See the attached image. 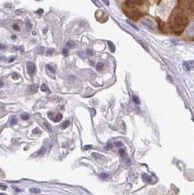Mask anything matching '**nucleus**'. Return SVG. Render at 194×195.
Segmentation results:
<instances>
[{
  "instance_id": "f257e3e1",
  "label": "nucleus",
  "mask_w": 194,
  "mask_h": 195,
  "mask_svg": "<svg viewBox=\"0 0 194 195\" xmlns=\"http://www.w3.org/2000/svg\"><path fill=\"white\" fill-rule=\"evenodd\" d=\"M188 23V18L187 16L182 12L176 13L174 18L172 25V29L176 35H180L184 29L186 27Z\"/></svg>"
},
{
  "instance_id": "f03ea898",
  "label": "nucleus",
  "mask_w": 194,
  "mask_h": 195,
  "mask_svg": "<svg viewBox=\"0 0 194 195\" xmlns=\"http://www.w3.org/2000/svg\"><path fill=\"white\" fill-rule=\"evenodd\" d=\"M123 12L131 19L134 21H137L141 17H142L143 13L140 10L136 8V7H126L123 9Z\"/></svg>"
},
{
  "instance_id": "7ed1b4c3",
  "label": "nucleus",
  "mask_w": 194,
  "mask_h": 195,
  "mask_svg": "<svg viewBox=\"0 0 194 195\" xmlns=\"http://www.w3.org/2000/svg\"><path fill=\"white\" fill-rule=\"evenodd\" d=\"M147 0H126L124 5L126 7H136L145 5Z\"/></svg>"
},
{
  "instance_id": "20e7f679",
  "label": "nucleus",
  "mask_w": 194,
  "mask_h": 195,
  "mask_svg": "<svg viewBox=\"0 0 194 195\" xmlns=\"http://www.w3.org/2000/svg\"><path fill=\"white\" fill-rule=\"evenodd\" d=\"M27 71H28V74L29 75H33L36 71L35 65L32 62H29L27 64Z\"/></svg>"
},
{
  "instance_id": "39448f33",
  "label": "nucleus",
  "mask_w": 194,
  "mask_h": 195,
  "mask_svg": "<svg viewBox=\"0 0 194 195\" xmlns=\"http://www.w3.org/2000/svg\"><path fill=\"white\" fill-rule=\"evenodd\" d=\"M92 157L93 159H95L96 160H98V161H101V160H105V157L98 153H93L92 154Z\"/></svg>"
},
{
  "instance_id": "423d86ee",
  "label": "nucleus",
  "mask_w": 194,
  "mask_h": 195,
  "mask_svg": "<svg viewBox=\"0 0 194 195\" xmlns=\"http://www.w3.org/2000/svg\"><path fill=\"white\" fill-rule=\"evenodd\" d=\"M38 88H39V86L37 84H33V85H31L28 87V90H29V91H30L31 93L34 94L37 91Z\"/></svg>"
},
{
  "instance_id": "0eeeda50",
  "label": "nucleus",
  "mask_w": 194,
  "mask_h": 195,
  "mask_svg": "<svg viewBox=\"0 0 194 195\" xmlns=\"http://www.w3.org/2000/svg\"><path fill=\"white\" fill-rule=\"evenodd\" d=\"M157 21L158 23V27H159V29L162 32H164V29H165V23L160 19L157 18Z\"/></svg>"
},
{
  "instance_id": "6e6552de",
  "label": "nucleus",
  "mask_w": 194,
  "mask_h": 195,
  "mask_svg": "<svg viewBox=\"0 0 194 195\" xmlns=\"http://www.w3.org/2000/svg\"><path fill=\"white\" fill-rule=\"evenodd\" d=\"M46 151V146H43L42 148H40L39 150H38L37 152V156H43V154H45V153Z\"/></svg>"
},
{
  "instance_id": "1a4fd4ad",
  "label": "nucleus",
  "mask_w": 194,
  "mask_h": 195,
  "mask_svg": "<svg viewBox=\"0 0 194 195\" xmlns=\"http://www.w3.org/2000/svg\"><path fill=\"white\" fill-rule=\"evenodd\" d=\"M63 118V115L61 113H58V115L55 116V118H53L54 122H59L61 121V119Z\"/></svg>"
},
{
  "instance_id": "9d476101",
  "label": "nucleus",
  "mask_w": 194,
  "mask_h": 195,
  "mask_svg": "<svg viewBox=\"0 0 194 195\" xmlns=\"http://www.w3.org/2000/svg\"><path fill=\"white\" fill-rule=\"evenodd\" d=\"M69 124H70V122H69V121H64V123H62L60 125V127H61V128L62 129H66L69 126Z\"/></svg>"
},
{
  "instance_id": "9b49d317",
  "label": "nucleus",
  "mask_w": 194,
  "mask_h": 195,
  "mask_svg": "<svg viewBox=\"0 0 194 195\" xmlns=\"http://www.w3.org/2000/svg\"><path fill=\"white\" fill-rule=\"evenodd\" d=\"M66 47H68L69 48H73L75 46V43H73L72 41H68L67 43H66Z\"/></svg>"
},
{
  "instance_id": "f8f14e48",
  "label": "nucleus",
  "mask_w": 194,
  "mask_h": 195,
  "mask_svg": "<svg viewBox=\"0 0 194 195\" xmlns=\"http://www.w3.org/2000/svg\"><path fill=\"white\" fill-rule=\"evenodd\" d=\"M41 90H42V91H43V92H50L49 88L45 84H43L41 86Z\"/></svg>"
},
{
  "instance_id": "ddd939ff",
  "label": "nucleus",
  "mask_w": 194,
  "mask_h": 195,
  "mask_svg": "<svg viewBox=\"0 0 194 195\" xmlns=\"http://www.w3.org/2000/svg\"><path fill=\"white\" fill-rule=\"evenodd\" d=\"M43 124H44V126L45 127V128H46L49 132H53V129H52L51 126L50 125V123H48V122H45H45L43 123Z\"/></svg>"
},
{
  "instance_id": "4468645a",
  "label": "nucleus",
  "mask_w": 194,
  "mask_h": 195,
  "mask_svg": "<svg viewBox=\"0 0 194 195\" xmlns=\"http://www.w3.org/2000/svg\"><path fill=\"white\" fill-rule=\"evenodd\" d=\"M26 26L27 30H28V31H30V30L32 29V23L30 21H27L26 22Z\"/></svg>"
},
{
  "instance_id": "2eb2a0df",
  "label": "nucleus",
  "mask_w": 194,
  "mask_h": 195,
  "mask_svg": "<svg viewBox=\"0 0 194 195\" xmlns=\"http://www.w3.org/2000/svg\"><path fill=\"white\" fill-rule=\"evenodd\" d=\"M17 122H18V119H17V118H16V116H13L11 117L10 123H11L12 125H15V124H16Z\"/></svg>"
},
{
  "instance_id": "dca6fc26",
  "label": "nucleus",
  "mask_w": 194,
  "mask_h": 195,
  "mask_svg": "<svg viewBox=\"0 0 194 195\" xmlns=\"http://www.w3.org/2000/svg\"><path fill=\"white\" fill-rule=\"evenodd\" d=\"M132 99H133V101L134 102V103H136V104H137V105H139V104L140 103V100L139 99V97H138L137 96L134 95L133 97H132Z\"/></svg>"
},
{
  "instance_id": "f3484780",
  "label": "nucleus",
  "mask_w": 194,
  "mask_h": 195,
  "mask_svg": "<svg viewBox=\"0 0 194 195\" xmlns=\"http://www.w3.org/2000/svg\"><path fill=\"white\" fill-rule=\"evenodd\" d=\"M108 45H109V47L110 50L112 51V52H114V51H115V49L114 44L112 43V42H109H109H108Z\"/></svg>"
},
{
  "instance_id": "a211bd4d",
  "label": "nucleus",
  "mask_w": 194,
  "mask_h": 195,
  "mask_svg": "<svg viewBox=\"0 0 194 195\" xmlns=\"http://www.w3.org/2000/svg\"><path fill=\"white\" fill-rule=\"evenodd\" d=\"M103 67H104V63H102V62H99V63H98L96 64V69H97V70L100 71L101 69H103Z\"/></svg>"
},
{
  "instance_id": "6ab92c4d",
  "label": "nucleus",
  "mask_w": 194,
  "mask_h": 195,
  "mask_svg": "<svg viewBox=\"0 0 194 195\" xmlns=\"http://www.w3.org/2000/svg\"><path fill=\"white\" fill-rule=\"evenodd\" d=\"M142 179H143V180L145 182H146V183H147V182H150V178L148 176V175H142Z\"/></svg>"
},
{
  "instance_id": "aec40b11",
  "label": "nucleus",
  "mask_w": 194,
  "mask_h": 195,
  "mask_svg": "<svg viewBox=\"0 0 194 195\" xmlns=\"http://www.w3.org/2000/svg\"><path fill=\"white\" fill-rule=\"evenodd\" d=\"M29 191H30L31 193H34V194H38V193H40V192H41L40 189H37V188H32V189H31Z\"/></svg>"
},
{
  "instance_id": "412c9836",
  "label": "nucleus",
  "mask_w": 194,
  "mask_h": 195,
  "mask_svg": "<svg viewBox=\"0 0 194 195\" xmlns=\"http://www.w3.org/2000/svg\"><path fill=\"white\" fill-rule=\"evenodd\" d=\"M189 10L191 12H194V1L191 2L189 5Z\"/></svg>"
},
{
  "instance_id": "4be33fe9",
  "label": "nucleus",
  "mask_w": 194,
  "mask_h": 195,
  "mask_svg": "<svg viewBox=\"0 0 194 195\" xmlns=\"http://www.w3.org/2000/svg\"><path fill=\"white\" fill-rule=\"evenodd\" d=\"M183 65H184V68L186 69V70L188 71V70H190V64L188 62H184Z\"/></svg>"
},
{
  "instance_id": "5701e85b",
  "label": "nucleus",
  "mask_w": 194,
  "mask_h": 195,
  "mask_svg": "<svg viewBox=\"0 0 194 195\" xmlns=\"http://www.w3.org/2000/svg\"><path fill=\"white\" fill-rule=\"evenodd\" d=\"M99 176H100V178H102V179H106V178L108 177V174L104 173H102L99 174Z\"/></svg>"
},
{
  "instance_id": "b1692460",
  "label": "nucleus",
  "mask_w": 194,
  "mask_h": 195,
  "mask_svg": "<svg viewBox=\"0 0 194 195\" xmlns=\"http://www.w3.org/2000/svg\"><path fill=\"white\" fill-rule=\"evenodd\" d=\"M12 29H13L14 30H16V31H18V32L20 31V27H19L17 24H13V25H12Z\"/></svg>"
},
{
  "instance_id": "393cba45",
  "label": "nucleus",
  "mask_w": 194,
  "mask_h": 195,
  "mask_svg": "<svg viewBox=\"0 0 194 195\" xmlns=\"http://www.w3.org/2000/svg\"><path fill=\"white\" fill-rule=\"evenodd\" d=\"M32 132L34 133V134H40L41 133V131H40V129H38V128H35L33 131H32Z\"/></svg>"
},
{
  "instance_id": "a878e982",
  "label": "nucleus",
  "mask_w": 194,
  "mask_h": 195,
  "mask_svg": "<svg viewBox=\"0 0 194 195\" xmlns=\"http://www.w3.org/2000/svg\"><path fill=\"white\" fill-rule=\"evenodd\" d=\"M21 118L26 121V120H28L29 118V115H27V114H23V115L21 116Z\"/></svg>"
},
{
  "instance_id": "bb28decb",
  "label": "nucleus",
  "mask_w": 194,
  "mask_h": 195,
  "mask_svg": "<svg viewBox=\"0 0 194 195\" xmlns=\"http://www.w3.org/2000/svg\"><path fill=\"white\" fill-rule=\"evenodd\" d=\"M12 78L14 80H16V79L18 78V75L16 72H13V73L12 74Z\"/></svg>"
},
{
  "instance_id": "cd10ccee",
  "label": "nucleus",
  "mask_w": 194,
  "mask_h": 195,
  "mask_svg": "<svg viewBox=\"0 0 194 195\" xmlns=\"http://www.w3.org/2000/svg\"><path fill=\"white\" fill-rule=\"evenodd\" d=\"M53 49H51V48H50V49H48V50H47L46 54H47L48 56H50V55H52V54H53Z\"/></svg>"
},
{
  "instance_id": "c85d7f7f",
  "label": "nucleus",
  "mask_w": 194,
  "mask_h": 195,
  "mask_svg": "<svg viewBox=\"0 0 194 195\" xmlns=\"http://www.w3.org/2000/svg\"><path fill=\"white\" fill-rule=\"evenodd\" d=\"M47 68H48V69H49V70H50V71L51 72H53V73H54V72H55V70H54V69H53V67H51L50 65H49V64H48V65H47Z\"/></svg>"
},
{
  "instance_id": "c756f323",
  "label": "nucleus",
  "mask_w": 194,
  "mask_h": 195,
  "mask_svg": "<svg viewBox=\"0 0 194 195\" xmlns=\"http://www.w3.org/2000/svg\"><path fill=\"white\" fill-rule=\"evenodd\" d=\"M13 50H21L23 51V47H13Z\"/></svg>"
},
{
  "instance_id": "7c9ffc66",
  "label": "nucleus",
  "mask_w": 194,
  "mask_h": 195,
  "mask_svg": "<svg viewBox=\"0 0 194 195\" xmlns=\"http://www.w3.org/2000/svg\"><path fill=\"white\" fill-rule=\"evenodd\" d=\"M0 188H1V189L2 190H6V189L7 188V186L6 185H5V184H0Z\"/></svg>"
},
{
  "instance_id": "2f4dec72",
  "label": "nucleus",
  "mask_w": 194,
  "mask_h": 195,
  "mask_svg": "<svg viewBox=\"0 0 194 195\" xmlns=\"http://www.w3.org/2000/svg\"><path fill=\"white\" fill-rule=\"evenodd\" d=\"M86 53H87L88 55H89V56H93V50H91V49H88V50H86Z\"/></svg>"
},
{
  "instance_id": "473e14b6",
  "label": "nucleus",
  "mask_w": 194,
  "mask_h": 195,
  "mask_svg": "<svg viewBox=\"0 0 194 195\" xmlns=\"http://www.w3.org/2000/svg\"><path fill=\"white\" fill-rule=\"evenodd\" d=\"M115 146H116V147H118V148L122 147V146H123V143H122L121 142H120V141L116 142V143H115Z\"/></svg>"
},
{
  "instance_id": "72a5a7b5",
  "label": "nucleus",
  "mask_w": 194,
  "mask_h": 195,
  "mask_svg": "<svg viewBox=\"0 0 194 195\" xmlns=\"http://www.w3.org/2000/svg\"><path fill=\"white\" fill-rule=\"evenodd\" d=\"M36 13H37V14H38V15H39V16H40V15H42V14L43 13V9L38 10H37V11L36 12Z\"/></svg>"
},
{
  "instance_id": "f704fd0d",
  "label": "nucleus",
  "mask_w": 194,
  "mask_h": 195,
  "mask_svg": "<svg viewBox=\"0 0 194 195\" xmlns=\"http://www.w3.org/2000/svg\"><path fill=\"white\" fill-rule=\"evenodd\" d=\"M119 153H120V154L123 156L124 155V154H125V150H124V149L120 148V149L119 150Z\"/></svg>"
},
{
  "instance_id": "c9c22d12",
  "label": "nucleus",
  "mask_w": 194,
  "mask_h": 195,
  "mask_svg": "<svg viewBox=\"0 0 194 195\" xmlns=\"http://www.w3.org/2000/svg\"><path fill=\"white\" fill-rule=\"evenodd\" d=\"M62 53H63L64 55H65V56H67V53H68L67 49H66V48H63V50H62Z\"/></svg>"
},
{
  "instance_id": "e433bc0d",
  "label": "nucleus",
  "mask_w": 194,
  "mask_h": 195,
  "mask_svg": "<svg viewBox=\"0 0 194 195\" xmlns=\"http://www.w3.org/2000/svg\"><path fill=\"white\" fill-rule=\"evenodd\" d=\"M92 148V145H85L84 146V148H83V149H84L85 150H88V149H90V148Z\"/></svg>"
},
{
  "instance_id": "4c0bfd02",
  "label": "nucleus",
  "mask_w": 194,
  "mask_h": 195,
  "mask_svg": "<svg viewBox=\"0 0 194 195\" xmlns=\"http://www.w3.org/2000/svg\"><path fill=\"white\" fill-rule=\"evenodd\" d=\"M6 48V45H3V44H0V50H4Z\"/></svg>"
},
{
  "instance_id": "58836bf2",
  "label": "nucleus",
  "mask_w": 194,
  "mask_h": 195,
  "mask_svg": "<svg viewBox=\"0 0 194 195\" xmlns=\"http://www.w3.org/2000/svg\"><path fill=\"white\" fill-rule=\"evenodd\" d=\"M48 117H49L50 118H51V119H52V116H53V113H51V112H48Z\"/></svg>"
},
{
  "instance_id": "ea45409f",
  "label": "nucleus",
  "mask_w": 194,
  "mask_h": 195,
  "mask_svg": "<svg viewBox=\"0 0 194 195\" xmlns=\"http://www.w3.org/2000/svg\"><path fill=\"white\" fill-rule=\"evenodd\" d=\"M102 1L105 3V5H107V6H109V1H108V0H102Z\"/></svg>"
},
{
  "instance_id": "a19ab883",
  "label": "nucleus",
  "mask_w": 194,
  "mask_h": 195,
  "mask_svg": "<svg viewBox=\"0 0 194 195\" xmlns=\"http://www.w3.org/2000/svg\"><path fill=\"white\" fill-rule=\"evenodd\" d=\"M15 59H16V58H15V57H13V58H12V59H10L9 60V63H11V62H13L14 61H15Z\"/></svg>"
},
{
  "instance_id": "79ce46f5",
  "label": "nucleus",
  "mask_w": 194,
  "mask_h": 195,
  "mask_svg": "<svg viewBox=\"0 0 194 195\" xmlns=\"http://www.w3.org/2000/svg\"><path fill=\"white\" fill-rule=\"evenodd\" d=\"M4 86V83H3V81H0V88H2V86Z\"/></svg>"
},
{
  "instance_id": "37998d69",
  "label": "nucleus",
  "mask_w": 194,
  "mask_h": 195,
  "mask_svg": "<svg viewBox=\"0 0 194 195\" xmlns=\"http://www.w3.org/2000/svg\"><path fill=\"white\" fill-rule=\"evenodd\" d=\"M190 67L194 68V61H192L190 62Z\"/></svg>"
},
{
  "instance_id": "c03bdc74",
  "label": "nucleus",
  "mask_w": 194,
  "mask_h": 195,
  "mask_svg": "<svg viewBox=\"0 0 194 195\" xmlns=\"http://www.w3.org/2000/svg\"><path fill=\"white\" fill-rule=\"evenodd\" d=\"M13 189H15V190H16V191H18V192H20V191H21V190H20L19 189H18V188H16V187H14V186H13Z\"/></svg>"
},
{
  "instance_id": "a18cd8bd",
  "label": "nucleus",
  "mask_w": 194,
  "mask_h": 195,
  "mask_svg": "<svg viewBox=\"0 0 194 195\" xmlns=\"http://www.w3.org/2000/svg\"><path fill=\"white\" fill-rule=\"evenodd\" d=\"M112 146H113L112 144H109H109L107 145V148H112Z\"/></svg>"
},
{
  "instance_id": "49530a36",
  "label": "nucleus",
  "mask_w": 194,
  "mask_h": 195,
  "mask_svg": "<svg viewBox=\"0 0 194 195\" xmlns=\"http://www.w3.org/2000/svg\"><path fill=\"white\" fill-rule=\"evenodd\" d=\"M16 36H15V35L12 36V39H16Z\"/></svg>"
},
{
  "instance_id": "de8ad7c7",
  "label": "nucleus",
  "mask_w": 194,
  "mask_h": 195,
  "mask_svg": "<svg viewBox=\"0 0 194 195\" xmlns=\"http://www.w3.org/2000/svg\"><path fill=\"white\" fill-rule=\"evenodd\" d=\"M37 34V33H36L35 32H32V34H34H34Z\"/></svg>"
},
{
  "instance_id": "09e8293b",
  "label": "nucleus",
  "mask_w": 194,
  "mask_h": 195,
  "mask_svg": "<svg viewBox=\"0 0 194 195\" xmlns=\"http://www.w3.org/2000/svg\"><path fill=\"white\" fill-rule=\"evenodd\" d=\"M179 1H183V2H184V1H188V0H179Z\"/></svg>"
},
{
  "instance_id": "8fccbe9b",
  "label": "nucleus",
  "mask_w": 194,
  "mask_h": 195,
  "mask_svg": "<svg viewBox=\"0 0 194 195\" xmlns=\"http://www.w3.org/2000/svg\"><path fill=\"white\" fill-rule=\"evenodd\" d=\"M158 1H159V2H160V1H161V0H158Z\"/></svg>"
}]
</instances>
